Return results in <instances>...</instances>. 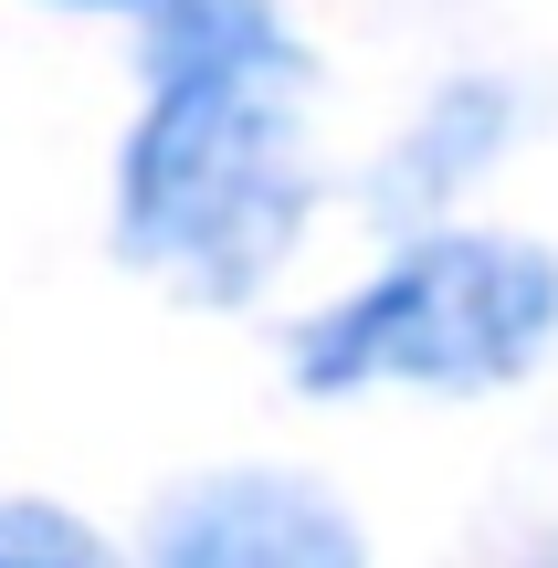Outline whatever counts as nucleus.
Wrapping results in <instances>:
<instances>
[{
	"instance_id": "nucleus-1",
	"label": "nucleus",
	"mask_w": 558,
	"mask_h": 568,
	"mask_svg": "<svg viewBox=\"0 0 558 568\" xmlns=\"http://www.w3.org/2000/svg\"><path fill=\"white\" fill-rule=\"evenodd\" d=\"M306 53L274 0L148 11V116L116 169V253L190 305H243L306 232Z\"/></svg>"
},
{
	"instance_id": "nucleus-2",
	"label": "nucleus",
	"mask_w": 558,
	"mask_h": 568,
	"mask_svg": "<svg viewBox=\"0 0 558 568\" xmlns=\"http://www.w3.org/2000/svg\"><path fill=\"white\" fill-rule=\"evenodd\" d=\"M558 337V264L517 232H433L379 284L295 326V389H506Z\"/></svg>"
},
{
	"instance_id": "nucleus-3",
	"label": "nucleus",
	"mask_w": 558,
	"mask_h": 568,
	"mask_svg": "<svg viewBox=\"0 0 558 568\" xmlns=\"http://www.w3.org/2000/svg\"><path fill=\"white\" fill-rule=\"evenodd\" d=\"M148 568H369V548H358V516L327 485L274 474V464H232L159 506Z\"/></svg>"
},
{
	"instance_id": "nucleus-4",
	"label": "nucleus",
	"mask_w": 558,
	"mask_h": 568,
	"mask_svg": "<svg viewBox=\"0 0 558 568\" xmlns=\"http://www.w3.org/2000/svg\"><path fill=\"white\" fill-rule=\"evenodd\" d=\"M0 568H126L84 516L32 506V495H0Z\"/></svg>"
},
{
	"instance_id": "nucleus-5",
	"label": "nucleus",
	"mask_w": 558,
	"mask_h": 568,
	"mask_svg": "<svg viewBox=\"0 0 558 568\" xmlns=\"http://www.w3.org/2000/svg\"><path fill=\"white\" fill-rule=\"evenodd\" d=\"M63 11H138L148 21V11H169V0H63Z\"/></svg>"
}]
</instances>
